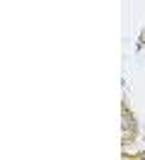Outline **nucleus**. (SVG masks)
I'll use <instances>...</instances> for the list:
<instances>
[{
	"label": "nucleus",
	"instance_id": "obj_1",
	"mask_svg": "<svg viewBox=\"0 0 145 160\" xmlns=\"http://www.w3.org/2000/svg\"><path fill=\"white\" fill-rule=\"evenodd\" d=\"M143 158H145V155H143Z\"/></svg>",
	"mask_w": 145,
	"mask_h": 160
}]
</instances>
